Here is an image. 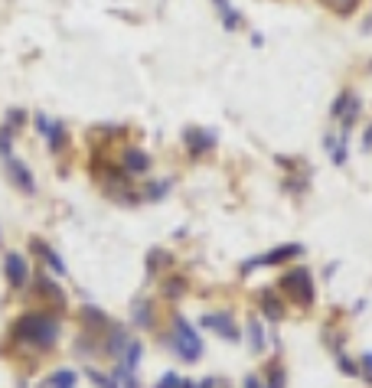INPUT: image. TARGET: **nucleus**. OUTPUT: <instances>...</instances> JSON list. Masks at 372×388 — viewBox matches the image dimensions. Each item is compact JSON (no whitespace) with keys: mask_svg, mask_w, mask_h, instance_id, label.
Returning <instances> with one entry per match:
<instances>
[{"mask_svg":"<svg viewBox=\"0 0 372 388\" xmlns=\"http://www.w3.org/2000/svg\"><path fill=\"white\" fill-rule=\"evenodd\" d=\"M62 316L59 310H26L10 323V339L23 349L50 352L59 343Z\"/></svg>","mask_w":372,"mask_h":388,"instance_id":"obj_1","label":"nucleus"},{"mask_svg":"<svg viewBox=\"0 0 372 388\" xmlns=\"http://www.w3.org/2000/svg\"><path fill=\"white\" fill-rule=\"evenodd\" d=\"M163 346H170L183 363H199V359H203V339H199V333L189 326V320L180 316V313L174 316L170 333L163 336Z\"/></svg>","mask_w":372,"mask_h":388,"instance_id":"obj_2","label":"nucleus"},{"mask_svg":"<svg viewBox=\"0 0 372 388\" xmlns=\"http://www.w3.org/2000/svg\"><path fill=\"white\" fill-rule=\"evenodd\" d=\"M278 294L287 297L291 303H298V307H310L313 297H317L310 271H307V268H291V271H285L281 281H278Z\"/></svg>","mask_w":372,"mask_h":388,"instance_id":"obj_3","label":"nucleus"},{"mask_svg":"<svg viewBox=\"0 0 372 388\" xmlns=\"http://www.w3.org/2000/svg\"><path fill=\"white\" fill-rule=\"evenodd\" d=\"M300 255H304V245H294V241L291 245H278V248L265 251V255L242 264V274L255 271V268H268V264H287V261H294V258H300Z\"/></svg>","mask_w":372,"mask_h":388,"instance_id":"obj_4","label":"nucleus"},{"mask_svg":"<svg viewBox=\"0 0 372 388\" xmlns=\"http://www.w3.org/2000/svg\"><path fill=\"white\" fill-rule=\"evenodd\" d=\"M3 277H7V284H10L13 290H20L26 281H30V264H26V258L20 251H10V255L3 258Z\"/></svg>","mask_w":372,"mask_h":388,"instance_id":"obj_5","label":"nucleus"},{"mask_svg":"<svg viewBox=\"0 0 372 388\" xmlns=\"http://www.w3.org/2000/svg\"><path fill=\"white\" fill-rule=\"evenodd\" d=\"M101 343H105V356L118 363V359L124 356V349L131 346V333H127V326L112 323L108 330H105V336H101Z\"/></svg>","mask_w":372,"mask_h":388,"instance_id":"obj_6","label":"nucleus"},{"mask_svg":"<svg viewBox=\"0 0 372 388\" xmlns=\"http://www.w3.org/2000/svg\"><path fill=\"white\" fill-rule=\"evenodd\" d=\"M199 323L206 326V330H212V333H219L223 339H229V343H238V339H242L236 320H232V313H206Z\"/></svg>","mask_w":372,"mask_h":388,"instance_id":"obj_7","label":"nucleus"},{"mask_svg":"<svg viewBox=\"0 0 372 388\" xmlns=\"http://www.w3.org/2000/svg\"><path fill=\"white\" fill-rule=\"evenodd\" d=\"M183 140H186V151L193 157H203L216 147V131H206V127H186L183 131Z\"/></svg>","mask_w":372,"mask_h":388,"instance_id":"obj_8","label":"nucleus"},{"mask_svg":"<svg viewBox=\"0 0 372 388\" xmlns=\"http://www.w3.org/2000/svg\"><path fill=\"white\" fill-rule=\"evenodd\" d=\"M7 176H10V183L20 189V193H26V196L37 193V180H33V173H30V166H26L23 160L7 157Z\"/></svg>","mask_w":372,"mask_h":388,"instance_id":"obj_9","label":"nucleus"},{"mask_svg":"<svg viewBox=\"0 0 372 388\" xmlns=\"http://www.w3.org/2000/svg\"><path fill=\"white\" fill-rule=\"evenodd\" d=\"M131 326L134 330H154L157 326V303L150 297H141V301L131 303Z\"/></svg>","mask_w":372,"mask_h":388,"instance_id":"obj_10","label":"nucleus"},{"mask_svg":"<svg viewBox=\"0 0 372 388\" xmlns=\"http://www.w3.org/2000/svg\"><path fill=\"white\" fill-rule=\"evenodd\" d=\"M121 170L127 176H147L150 173V153L141 147H124L121 151Z\"/></svg>","mask_w":372,"mask_h":388,"instance_id":"obj_11","label":"nucleus"},{"mask_svg":"<svg viewBox=\"0 0 372 388\" xmlns=\"http://www.w3.org/2000/svg\"><path fill=\"white\" fill-rule=\"evenodd\" d=\"M33 288H37L39 297H46V301L56 307V310H62L65 307V294H62V288L52 281L46 271H37V277H33Z\"/></svg>","mask_w":372,"mask_h":388,"instance_id":"obj_12","label":"nucleus"},{"mask_svg":"<svg viewBox=\"0 0 372 388\" xmlns=\"http://www.w3.org/2000/svg\"><path fill=\"white\" fill-rule=\"evenodd\" d=\"M258 307H261V313H265V320H268V323H281V316H285V297H281L274 288L261 290V294H258Z\"/></svg>","mask_w":372,"mask_h":388,"instance_id":"obj_13","label":"nucleus"},{"mask_svg":"<svg viewBox=\"0 0 372 388\" xmlns=\"http://www.w3.org/2000/svg\"><path fill=\"white\" fill-rule=\"evenodd\" d=\"M30 248L37 251V258H43V261L50 264L52 277H69V268H65V261H62V258L50 248V245H46V241H39V238H33V241H30Z\"/></svg>","mask_w":372,"mask_h":388,"instance_id":"obj_14","label":"nucleus"},{"mask_svg":"<svg viewBox=\"0 0 372 388\" xmlns=\"http://www.w3.org/2000/svg\"><path fill=\"white\" fill-rule=\"evenodd\" d=\"M101 336L105 333H82V336L75 339V352L79 356H85V359H92V356H105V343H101Z\"/></svg>","mask_w":372,"mask_h":388,"instance_id":"obj_15","label":"nucleus"},{"mask_svg":"<svg viewBox=\"0 0 372 388\" xmlns=\"http://www.w3.org/2000/svg\"><path fill=\"white\" fill-rule=\"evenodd\" d=\"M347 140H349V134H343V131H340V138H333V134L323 138V147L330 151V160H333L336 166L347 163Z\"/></svg>","mask_w":372,"mask_h":388,"instance_id":"obj_16","label":"nucleus"},{"mask_svg":"<svg viewBox=\"0 0 372 388\" xmlns=\"http://www.w3.org/2000/svg\"><path fill=\"white\" fill-rule=\"evenodd\" d=\"M82 320H85V330H88V333H105V330L112 326L108 313H101L99 307H92V303H88L85 310H82Z\"/></svg>","mask_w":372,"mask_h":388,"instance_id":"obj_17","label":"nucleus"},{"mask_svg":"<svg viewBox=\"0 0 372 388\" xmlns=\"http://www.w3.org/2000/svg\"><path fill=\"white\" fill-rule=\"evenodd\" d=\"M137 196L147 202H161L163 196H170V180H150V183H144V189Z\"/></svg>","mask_w":372,"mask_h":388,"instance_id":"obj_18","label":"nucleus"},{"mask_svg":"<svg viewBox=\"0 0 372 388\" xmlns=\"http://www.w3.org/2000/svg\"><path fill=\"white\" fill-rule=\"evenodd\" d=\"M248 349L255 352V356H261L265 352V326H261V320H248Z\"/></svg>","mask_w":372,"mask_h":388,"instance_id":"obj_19","label":"nucleus"},{"mask_svg":"<svg viewBox=\"0 0 372 388\" xmlns=\"http://www.w3.org/2000/svg\"><path fill=\"white\" fill-rule=\"evenodd\" d=\"M216 3V10H219V17H223V26L225 30H238L242 26V17H238V10L229 3V0H212Z\"/></svg>","mask_w":372,"mask_h":388,"instance_id":"obj_20","label":"nucleus"},{"mask_svg":"<svg viewBox=\"0 0 372 388\" xmlns=\"http://www.w3.org/2000/svg\"><path fill=\"white\" fill-rule=\"evenodd\" d=\"M75 382H79V376H75L72 369H59V372H52L43 382V388H75Z\"/></svg>","mask_w":372,"mask_h":388,"instance_id":"obj_21","label":"nucleus"},{"mask_svg":"<svg viewBox=\"0 0 372 388\" xmlns=\"http://www.w3.org/2000/svg\"><path fill=\"white\" fill-rule=\"evenodd\" d=\"M141 359H144V346H141L137 339H131V346L124 349V356L118 359V365H124V369H134V372H137V365H141Z\"/></svg>","mask_w":372,"mask_h":388,"instance_id":"obj_22","label":"nucleus"},{"mask_svg":"<svg viewBox=\"0 0 372 388\" xmlns=\"http://www.w3.org/2000/svg\"><path fill=\"white\" fill-rule=\"evenodd\" d=\"M112 378L118 382V388H141L134 369H124V365H118V363H114V369H112Z\"/></svg>","mask_w":372,"mask_h":388,"instance_id":"obj_23","label":"nucleus"},{"mask_svg":"<svg viewBox=\"0 0 372 388\" xmlns=\"http://www.w3.org/2000/svg\"><path fill=\"white\" fill-rule=\"evenodd\" d=\"M186 294V277L174 274V277H167L163 281V297H170V301H180Z\"/></svg>","mask_w":372,"mask_h":388,"instance_id":"obj_24","label":"nucleus"},{"mask_svg":"<svg viewBox=\"0 0 372 388\" xmlns=\"http://www.w3.org/2000/svg\"><path fill=\"white\" fill-rule=\"evenodd\" d=\"M161 268H170V255L163 248H154L147 255V274L154 277V274H161Z\"/></svg>","mask_w":372,"mask_h":388,"instance_id":"obj_25","label":"nucleus"},{"mask_svg":"<svg viewBox=\"0 0 372 388\" xmlns=\"http://www.w3.org/2000/svg\"><path fill=\"white\" fill-rule=\"evenodd\" d=\"M46 140H50V151L52 153H62V147H65V125H62V121H52Z\"/></svg>","mask_w":372,"mask_h":388,"instance_id":"obj_26","label":"nucleus"},{"mask_svg":"<svg viewBox=\"0 0 372 388\" xmlns=\"http://www.w3.org/2000/svg\"><path fill=\"white\" fill-rule=\"evenodd\" d=\"M327 10H333L336 17H349V13L360 7V0H320Z\"/></svg>","mask_w":372,"mask_h":388,"instance_id":"obj_27","label":"nucleus"},{"mask_svg":"<svg viewBox=\"0 0 372 388\" xmlns=\"http://www.w3.org/2000/svg\"><path fill=\"white\" fill-rule=\"evenodd\" d=\"M85 376L92 378V385L95 388H118V382L112 378V372H101V369H92V365H88Z\"/></svg>","mask_w":372,"mask_h":388,"instance_id":"obj_28","label":"nucleus"},{"mask_svg":"<svg viewBox=\"0 0 372 388\" xmlns=\"http://www.w3.org/2000/svg\"><path fill=\"white\" fill-rule=\"evenodd\" d=\"M353 98H356L353 91H340V98H336L333 108H330V118H343V111L349 108V101H353Z\"/></svg>","mask_w":372,"mask_h":388,"instance_id":"obj_29","label":"nucleus"},{"mask_svg":"<svg viewBox=\"0 0 372 388\" xmlns=\"http://www.w3.org/2000/svg\"><path fill=\"white\" fill-rule=\"evenodd\" d=\"M23 121H26V114L20 111V108H13V111H7V125H3V127L13 134V131H20V127H23Z\"/></svg>","mask_w":372,"mask_h":388,"instance_id":"obj_30","label":"nucleus"},{"mask_svg":"<svg viewBox=\"0 0 372 388\" xmlns=\"http://www.w3.org/2000/svg\"><path fill=\"white\" fill-rule=\"evenodd\" d=\"M336 365H340V369H343L347 376H360V365L353 363V359H349L347 352H336Z\"/></svg>","mask_w":372,"mask_h":388,"instance_id":"obj_31","label":"nucleus"},{"mask_svg":"<svg viewBox=\"0 0 372 388\" xmlns=\"http://www.w3.org/2000/svg\"><path fill=\"white\" fill-rule=\"evenodd\" d=\"M154 388H183V376H176V372H163L161 382Z\"/></svg>","mask_w":372,"mask_h":388,"instance_id":"obj_32","label":"nucleus"},{"mask_svg":"<svg viewBox=\"0 0 372 388\" xmlns=\"http://www.w3.org/2000/svg\"><path fill=\"white\" fill-rule=\"evenodd\" d=\"M285 369H274L271 365V372H268V382H265V388H285Z\"/></svg>","mask_w":372,"mask_h":388,"instance_id":"obj_33","label":"nucleus"},{"mask_svg":"<svg viewBox=\"0 0 372 388\" xmlns=\"http://www.w3.org/2000/svg\"><path fill=\"white\" fill-rule=\"evenodd\" d=\"M360 376L372 385V352H362V363H360Z\"/></svg>","mask_w":372,"mask_h":388,"instance_id":"obj_34","label":"nucleus"},{"mask_svg":"<svg viewBox=\"0 0 372 388\" xmlns=\"http://www.w3.org/2000/svg\"><path fill=\"white\" fill-rule=\"evenodd\" d=\"M33 127H37L39 134L46 138V134H50V127H52V121L46 118V114H33Z\"/></svg>","mask_w":372,"mask_h":388,"instance_id":"obj_35","label":"nucleus"},{"mask_svg":"<svg viewBox=\"0 0 372 388\" xmlns=\"http://www.w3.org/2000/svg\"><path fill=\"white\" fill-rule=\"evenodd\" d=\"M245 388H265V382L258 376H245Z\"/></svg>","mask_w":372,"mask_h":388,"instance_id":"obj_36","label":"nucleus"},{"mask_svg":"<svg viewBox=\"0 0 372 388\" xmlns=\"http://www.w3.org/2000/svg\"><path fill=\"white\" fill-rule=\"evenodd\" d=\"M362 147H366V151H372V127L366 131V138H362Z\"/></svg>","mask_w":372,"mask_h":388,"instance_id":"obj_37","label":"nucleus"},{"mask_svg":"<svg viewBox=\"0 0 372 388\" xmlns=\"http://www.w3.org/2000/svg\"><path fill=\"white\" fill-rule=\"evenodd\" d=\"M183 388H199L196 382H189V378H183Z\"/></svg>","mask_w":372,"mask_h":388,"instance_id":"obj_38","label":"nucleus"}]
</instances>
